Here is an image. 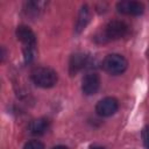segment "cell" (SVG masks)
Here are the masks:
<instances>
[{
  "instance_id": "1",
  "label": "cell",
  "mask_w": 149,
  "mask_h": 149,
  "mask_svg": "<svg viewBox=\"0 0 149 149\" xmlns=\"http://www.w3.org/2000/svg\"><path fill=\"white\" fill-rule=\"evenodd\" d=\"M31 80L40 87L49 88L57 83V72L45 66L35 68L31 71Z\"/></svg>"
},
{
  "instance_id": "2",
  "label": "cell",
  "mask_w": 149,
  "mask_h": 149,
  "mask_svg": "<svg viewBox=\"0 0 149 149\" xmlns=\"http://www.w3.org/2000/svg\"><path fill=\"white\" fill-rule=\"evenodd\" d=\"M128 24L121 20H112L109 21L102 31V41H114L122 38L128 33Z\"/></svg>"
},
{
  "instance_id": "3",
  "label": "cell",
  "mask_w": 149,
  "mask_h": 149,
  "mask_svg": "<svg viewBox=\"0 0 149 149\" xmlns=\"http://www.w3.org/2000/svg\"><path fill=\"white\" fill-rule=\"evenodd\" d=\"M128 66L127 59L119 54H111L108 56L105 57L104 62H102V68L104 70L109 73V74H121L122 72L126 71Z\"/></svg>"
},
{
  "instance_id": "4",
  "label": "cell",
  "mask_w": 149,
  "mask_h": 149,
  "mask_svg": "<svg viewBox=\"0 0 149 149\" xmlns=\"http://www.w3.org/2000/svg\"><path fill=\"white\" fill-rule=\"evenodd\" d=\"M119 108V102L113 97H106L95 105V112L100 116H111Z\"/></svg>"
},
{
  "instance_id": "5",
  "label": "cell",
  "mask_w": 149,
  "mask_h": 149,
  "mask_svg": "<svg viewBox=\"0 0 149 149\" xmlns=\"http://www.w3.org/2000/svg\"><path fill=\"white\" fill-rule=\"evenodd\" d=\"M16 37L22 43L23 49L26 48H35L36 45V37L33 30L27 26H19L16 28Z\"/></svg>"
},
{
  "instance_id": "6",
  "label": "cell",
  "mask_w": 149,
  "mask_h": 149,
  "mask_svg": "<svg viewBox=\"0 0 149 149\" xmlns=\"http://www.w3.org/2000/svg\"><path fill=\"white\" fill-rule=\"evenodd\" d=\"M100 87V78L97 73H87L81 81V90L86 95H92L98 92Z\"/></svg>"
},
{
  "instance_id": "7",
  "label": "cell",
  "mask_w": 149,
  "mask_h": 149,
  "mask_svg": "<svg viewBox=\"0 0 149 149\" xmlns=\"http://www.w3.org/2000/svg\"><path fill=\"white\" fill-rule=\"evenodd\" d=\"M116 8L120 13L127 15H141L144 10V6L137 1H120L116 3Z\"/></svg>"
},
{
  "instance_id": "8",
  "label": "cell",
  "mask_w": 149,
  "mask_h": 149,
  "mask_svg": "<svg viewBox=\"0 0 149 149\" xmlns=\"http://www.w3.org/2000/svg\"><path fill=\"white\" fill-rule=\"evenodd\" d=\"M87 63V56L85 54L81 52H77L74 55L71 56L70 62H69V72L71 76L76 74L77 72H79Z\"/></svg>"
},
{
  "instance_id": "9",
  "label": "cell",
  "mask_w": 149,
  "mask_h": 149,
  "mask_svg": "<svg viewBox=\"0 0 149 149\" xmlns=\"http://www.w3.org/2000/svg\"><path fill=\"white\" fill-rule=\"evenodd\" d=\"M90 19H91L90 8H88L87 5H83L81 8H80V10H79V13H78V19H77V22H76L74 30H76L77 34L81 33L86 28L87 23L90 22Z\"/></svg>"
},
{
  "instance_id": "10",
  "label": "cell",
  "mask_w": 149,
  "mask_h": 149,
  "mask_svg": "<svg viewBox=\"0 0 149 149\" xmlns=\"http://www.w3.org/2000/svg\"><path fill=\"white\" fill-rule=\"evenodd\" d=\"M49 126H50V121L47 118H38L30 122L29 130L34 135H42L49 129Z\"/></svg>"
},
{
  "instance_id": "11",
  "label": "cell",
  "mask_w": 149,
  "mask_h": 149,
  "mask_svg": "<svg viewBox=\"0 0 149 149\" xmlns=\"http://www.w3.org/2000/svg\"><path fill=\"white\" fill-rule=\"evenodd\" d=\"M44 5V2H36V1H30L27 2V14L28 15H38V12L42 9V6Z\"/></svg>"
},
{
  "instance_id": "12",
  "label": "cell",
  "mask_w": 149,
  "mask_h": 149,
  "mask_svg": "<svg viewBox=\"0 0 149 149\" xmlns=\"http://www.w3.org/2000/svg\"><path fill=\"white\" fill-rule=\"evenodd\" d=\"M23 149H44V144L38 140H31L24 144Z\"/></svg>"
},
{
  "instance_id": "13",
  "label": "cell",
  "mask_w": 149,
  "mask_h": 149,
  "mask_svg": "<svg viewBox=\"0 0 149 149\" xmlns=\"http://www.w3.org/2000/svg\"><path fill=\"white\" fill-rule=\"evenodd\" d=\"M142 140H143V144L147 149H149V126L143 127L142 129Z\"/></svg>"
},
{
  "instance_id": "14",
  "label": "cell",
  "mask_w": 149,
  "mask_h": 149,
  "mask_svg": "<svg viewBox=\"0 0 149 149\" xmlns=\"http://www.w3.org/2000/svg\"><path fill=\"white\" fill-rule=\"evenodd\" d=\"M51 149H69V148L65 146H56V147H52Z\"/></svg>"
},
{
  "instance_id": "15",
  "label": "cell",
  "mask_w": 149,
  "mask_h": 149,
  "mask_svg": "<svg viewBox=\"0 0 149 149\" xmlns=\"http://www.w3.org/2000/svg\"><path fill=\"white\" fill-rule=\"evenodd\" d=\"M91 149H105L104 147H93V148H91Z\"/></svg>"
}]
</instances>
